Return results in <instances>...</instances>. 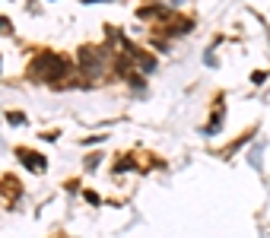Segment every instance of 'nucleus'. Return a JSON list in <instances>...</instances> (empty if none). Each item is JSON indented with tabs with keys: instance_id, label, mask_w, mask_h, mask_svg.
<instances>
[{
	"instance_id": "nucleus-3",
	"label": "nucleus",
	"mask_w": 270,
	"mask_h": 238,
	"mask_svg": "<svg viewBox=\"0 0 270 238\" xmlns=\"http://www.w3.org/2000/svg\"><path fill=\"white\" fill-rule=\"evenodd\" d=\"M0 35H10V23L4 20V16H0Z\"/></svg>"
},
{
	"instance_id": "nucleus-1",
	"label": "nucleus",
	"mask_w": 270,
	"mask_h": 238,
	"mask_svg": "<svg viewBox=\"0 0 270 238\" xmlns=\"http://www.w3.org/2000/svg\"><path fill=\"white\" fill-rule=\"evenodd\" d=\"M70 70H74V67H70V61H67V58H58V54H42V58L32 64V77H35V80L58 83L61 77H67Z\"/></svg>"
},
{
	"instance_id": "nucleus-2",
	"label": "nucleus",
	"mask_w": 270,
	"mask_h": 238,
	"mask_svg": "<svg viewBox=\"0 0 270 238\" xmlns=\"http://www.w3.org/2000/svg\"><path fill=\"white\" fill-rule=\"evenodd\" d=\"M20 159L26 162V166H29L32 172H42V169H45V159H42V156H35V153H26V150H20Z\"/></svg>"
}]
</instances>
